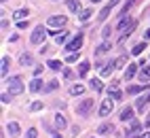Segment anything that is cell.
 Masks as SVG:
<instances>
[{
  "label": "cell",
  "instance_id": "cell-1",
  "mask_svg": "<svg viewBox=\"0 0 150 138\" xmlns=\"http://www.w3.org/2000/svg\"><path fill=\"white\" fill-rule=\"evenodd\" d=\"M23 83H21V79L19 77H13V79H8V94L11 96H19V94H23Z\"/></svg>",
  "mask_w": 150,
  "mask_h": 138
},
{
  "label": "cell",
  "instance_id": "cell-2",
  "mask_svg": "<svg viewBox=\"0 0 150 138\" xmlns=\"http://www.w3.org/2000/svg\"><path fill=\"white\" fill-rule=\"evenodd\" d=\"M45 36H47L45 28H42V26H38V28H34V32H32V36H30V41H32L34 45H40V43L45 41Z\"/></svg>",
  "mask_w": 150,
  "mask_h": 138
},
{
  "label": "cell",
  "instance_id": "cell-3",
  "mask_svg": "<svg viewBox=\"0 0 150 138\" xmlns=\"http://www.w3.org/2000/svg\"><path fill=\"white\" fill-rule=\"evenodd\" d=\"M51 28H64L66 24H68V17H64V15H53V17H49V21H47Z\"/></svg>",
  "mask_w": 150,
  "mask_h": 138
},
{
  "label": "cell",
  "instance_id": "cell-4",
  "mask_svg": "<svg viewBox=\"0 0 150 138\" xmlns=\"http://www.w3.org/2000/svg\"><path fill=\"white\" fill-rule=\"evenodd\" d=\"M83 41H85V36H83V34H76L72 41L68 43V53H70V51H78V49L83 47Z\"/></svg>",
  "mask_w": 150,
  "mask_h": 138
},
{
  "label": "cell",
  "instance_id": "cell-5",
  "mask_svg": "<svg viewBox=\"0 0 150 138\" xmlns=\"http://www.w3.org/2000/svg\"><path fill=\"white\" fill-rule=\"evenodd\" d=\"M76 111H78V115H89L93 111V100H83L81 104L76 106Z\"/></svg>",
  "mask_w": 150,
  "mask_h": 138
},
{
  "label": "cell",
  "instance_id": "cell-6",
  "mask_svg": "<svg viewBox=\"0 0 150 138\" xmlns=\"http://www.w3.org/2000/svg\"><path fill=\"white\" fill-rule=\"evenodd\" d=\"M112 100H108V98H106V100L102 102V106H99V117H108L110 113H112Z\"/></svg>",
  "mask_w": 150,
  "mask_h": 138
},
{
  "label": "cell",
  "instance_id": "cell-7",
  "mask_svg": "<svg viewBox=\"0 0 150 138\" xmlns=\"http://www.w3.org/2000/svg\"><path fill=\"white\" fill-rule=\"evenodd\" d=\"M139 127H142V125H139V119H133L131 123H129V127L125 130V136H131V134L139 132Z\"/></svg>",
  "mask_w": 150,
  "mask_h": 138
},
{
  "label": "cell",
  "instance_id": "cell-8",
  "mask_svg": "<svg viewBox=\"0 0 150 138\" xmlns=\"http://www.w3.org/2000/svg\"><path fill=\"white\" fill-rule=\"evenodd\" d=\"M108 96H110V98H114V100H123V94L118 92L116 83H114V85H110V89H108Z\"/></svg>",
  "mask_w": 150,
  "mask_h": 138
},
{
  "label": "cell",
  "instance_id": "cell-9",
  "mask_svg": "<svg viewBox=\"0 0 150 138\" xmlns=\"http://www.w3.org/2000/svg\"><path fill=\"white\" fill-rule=\"evenodd\" d=\"M121 119L123 121H131L133 119V108L131 106H125L123 111H121Z\"/></svg>",
  "mask_w": 150,
  "mask_h": 138
},
{
  "label": "cell",
  "instance_id": "cell-10",
  "mask_svg": "<svg viewBox=\"0 0 150 138\" xmlns=\"http://www.w3.org/2000/svg\"><path fill=\"white\" fill-rule=\"evenodd\" d=\"M112 68H114V62H108V64H102V66H99V74H102V77H108L110 72H112Z\"/></svg>",
  "mask_w": 150,
  "mask_h": 138
},
{
  "label": "cell",
  "instance_id": "cell-11",
  "mask_svg": "<svg viewBox=\"0 0 150 138\" xmlns=\"http://www.w3.org/2000/svg\"><path fill=\"white\" fill-rule=\"evenodd\" d=\"M146 104H148V94L139 96L137 100H135V108H137V111H144V108H146Z\"/></svg>",
  "mask_w": 150,
  "mask_h": 138
},
{
  "label": "cell",
  "instance_id": "cell-12",
  "mask_svg": "<svg viewBox=\"0 0 150 138\" xmlns=\"http://www.w3.org/2000/svg\"><path fill=\"white\" fill-rule=\"evenodd\" d=\"M66 125H68L66 117L64 115H55V127H57V130H66Z\"/></svg>",
  "mask_w": 150,
  "mask_h": 138
},
{
  "label": "cell",
  "instance_id": "cell-13",
  "mask_svg": "<svg viewBox=\"0 0 150 138\" xmlns=\"http://www.w3.org/2000/svg\"><path fill=\"white\" fill-rule=\"evenodd\" d=\"M8 64H11L8 57H2V60H0V74H2V79H4L6 72H8Z\"/></svg>",
  "mask_w": 150,
  "mask_h": 138
},
{
  "label": "cell",
  "instance_id": "cell-14",
  "mask_svg": "<svg viewBox=\"0 0 150 138\" xmlns=\"http://www.w3.org/2000/svg\"><path fill=\"white\" fill-rule=\"evenodd\" d=\"M66 4L72 13H81V2H78V0H66Z\"/></svg>",
  "mask_w": 150,
  "mask_h": 138
},
{
  "label": "cell",
  "instance_id": "cell-15",
  "mask_svg": "<svg viewBox=\"0 0 150 138\" xmlns=\"http://www.w3.org/2000/svg\"><path fill=\"white\" fill-rule=\"evenodd\" d=\"M42 89V81H40V77H34V81L30 83V92H40Z\"/></svg>",
  "mask_w": 150,
  "mask_h": 138
},
{
  "label": "cell",
  "instance_id": "cell-16",
  "mask_svg": "<svg viewBox=\"0 0 150 138\" xmlns=\"http://www.w3.org/2000/svg\"><path fill=\"white\" fill-rule=\"evenodd\" d=\"M53 38H55V43H64L66 38H68V32L66 30H57V32H51Z\"/></svg>",
  "mask_w": 150,
  "mask_h": 138
},
{
  "label": "cell",
  "instance_id": "cell-17",
  "mask_svg": "<svg viewBox=\"0 0 150 138\" xmlns=\"http://www.w3.org/2000/svg\"><path fill=\"white\" fill-rule=\"evenodd\" d=\"M19 64H21V66H32L34 64V57L30 55V53H23L21 57H19Z\"/></svg>",
  "mask_w": 150,
  "mask_h": 138
},
{
  "label": "cell",
  "instance_id": "cell-18",
  "mask_svg": "<svg viewBox=\"0 0 150 138\" xmlns=\"http://www.w3.org/2000/svg\"><path fill=\"white\" fill-rule=\"evenodd\" d=\"M135 72H137V66H135V64H129L127 70H125V79H127V81H129V79H133Z\"/></svg>",
  "mask_w": 150,
  "mask_h": 138
},
{
  "label": "cell",
  "instance_id": "cell-19",
  "mask_svg": "<svg viewBox=\"0 0 150 138\" xmlns=\"http://www.w3.org/2000/svg\"><path fill=\"white\" fill-rule=\"evenodd\" d=\"M131 26V19H129L127 15H121V19H118V30H123V28H129Z\"/></svg>",
  "mask_w": 150,
  "mask_h": 138
},
{
  "label": "cell",
  "instance_id": "cell-20",
  "mask_svg": "<svg viewBox=\"0 0 150 138\" xmlns=\"http://www.w3.org/2000/svg\"><path fill=\"white\" fill-rule=\"evenodd\" d=\"M70 94L72 96H83L85 94V85H72L70 87Z\"/></svg>",
  "mask_w": 150,
  "mask_h": 138
},
{
  "label": "cell",
  "instance_id": "cell-21",
  "mask_svg": "<svg viewBox=\"0 0 150 138\" xmlns=\"http://www.w3.org/2000/svg\"><path fill=\"white\" fill-rule=\"evenodd\" d=\"M6 130H8V134H11V136H17V134H19V125H17L15 121H11V123L6 125Z\"/></svg>",
  "mask_w": 150,
  "mask_h": 138
},
{
  "label": "cell",
  "instance_id": "cell-22",
  "mask_svg": "<svg viewBox=\"0 0 150 138\" xmlns=\"http://www.w3.org/2000/svg\"><path fill=\"white\" fill-rule=\"evenodd\" d=\"M89 85H91L95 92H102V89H104V85H102V81H99V79H91V81H89Z\"/></svg>",
  "mask_w": 150,
  "mask_h": 138
},
{
  "label": "cell",
  "instance_id": "cell-23",
  "mask_svg": "<svg viewBox=\"0 0 150 138\" xmlns=\"http://www.w3.org/2000/svg\"><path fill=\"white\" fill-rule=\"evenodd\" d=\"M112 132H114V127L110 123H102V125H99V134H112Z\"/></svg>",
  "mask_w": 150,
  "mask_h": 138
},
{
  "label": "cell",
  "instance_id": "cell-24",
  "mask_svg": "<svg viewBox=\"0 0 150 138\" xmlns=\"http://www.w3.org/2000/svg\"><path fill=\"white\" fill-rule=\"evenodd\" d=\"M139 79H142V81H148L150 79V66H144L142 70H139Z\"/></svg>",
  "mask_w": 150,
  "mask_h": 138
},
{
  "label": "cell",
  "instance_id": "cell-25",
  "mask_svg": "<svg viewBox=\"0 0 150 138\" xmlns=\"http://www.w3.org/2000/svg\"><path fill=\"white\" fill-rule=\"evenodd\" d=\"M144 49H146V43H137V45L131 49V53H133V55H139V53L144 51Z\"/></svg>",
  "mask_w": 150,
  "mask_h": 138
},
{
  "label": "cell",
  "instance_id": "cell-26",
  "mask_svg": "<svg viewBox=\"0 0 150 138\" xmlns=\"http://www.w3.org/2000/svg\"><path fill=\"white\" fill-rule=\"evenodd\" d=\"M87 72H89V62H81V66H78V74L85 77Z\"/></svg>",
  "mask_w": 150,
  "mask_h": 138
},
{
  "label": "cell",
  "instance_id": "cell-27",
  "mask_svg": "<svg viewBox=\"0 0 150 138\" xmlns=\"http://www.w3.org/2000/svg\"><path fill=\"white\" fill-rule=\"evenodd\" d=\"M91 15H93L91 9H85V11H81V17H78V19H81V21H87V19L91 17Z\"/></svg>",
  "mask_w": 150,
  "mask_h": 138
},
{
  "label": "cell",
  "instance_id": "cell-28",
  "mask_svg": "<svg viewBox=\"0 0 150 138\" xmlns=\"http://www.w3.org/2000/svg\"><path fill=\"white\" fill-rule=\"evenodd\" d=\"M76 60H78V51H70L68 57H66V62H68V64H72V62H76Z\"/></svg>",
  "mask_w": 150,
  "mask_h": 138
},
{
  "label": "cell",
  "instance_id": "cell-29",
  "mask_svg": "<svg viewBox=\"0 0 150 138\" xmlns=\"http://www.w3.org/2000/svg\"><path fill=\"white\" fill-rule=\"evenodd\" d=\"M125 64H127V55H121L118 60H114V66H118V68H123Z\"/></svg>",
  "mask_w": 150,
  "mask_h": 138
},
{
  "label": "cell",
  "instance_id": "cell-30",
  "mask_svg": "<svg viewBox=\"0 0 150 138\" xmlns=\"http://www.w3.org/2000/svg\"><path fill=\"white\" fill-rule=\"evenodd\" d=\"M15 17L21 21V17H28V9H19V11H15Z\"/></svg>",
  "mask_w": 150,
  "mask_h": 138
},
{
  "label": "cell",
  "instance_id": "cell-31",
  "mask_svg": "<svg viewBox=\"0 0 150 138\" xmlns=\"http://www.w3.org/2000/svg\"><path fill=\"white\" fill-rule=\"evenodd\" d=\"M49 68H53V70H59V68H62V62H59V60H51V62H49Z\"/></svg>",
  "mask_w": 150,
  "mask_h": 138
},
{
  "label": "cell",
  "instance_id": "cell-32",
  "mask_svg": "<svg viewBox=\"0 0 150 138\" xmlns=\"http://www.w3.org/2000/svg\"><path fill=\"white\" fill-rule=\"evenodd\" d=\"M108 49H110V45H108V43H106V45H99L95 53H97V55H102V53H106V51H108Z\"/></svg>",
  "mask_w": 150,
  "mask_h": 138
},
{
  "label": "cell",
  "instance_id": "cell-33",
  "mask_svg": "<svg viewBox=\"0 0 150 138\" xmlns=\"http://www.w3.org/2000/svg\"><path fill=\"white\" fill-rule=\"evenodd\" d=\"M110 9H112V6H110V4H108L106 9H102V13H99V19H106V17L110 15Z\"/></svg>",
  "mask_w": 150,
  "mask_h": 138
},
{
  "label": "cell",
  "instance_id": "cell-34",
  "mask_svg": "<svg viewBox=\"0 0 150 138\" xmlns=\"http://www.w3.org/2000/svg\"><path fill=\"white\" fill-rule=\"evenodd\" d=\"M144 87H146V85H139V87H137V85H131V87H129V94H137L139 89H144Z\"/></svg>",
  "mask_w": 150,
  "mask_h": 138
},
{
  "label": "cell",
  "instance_id": "cell-35",
  "mask_svg": "<svg viewBox=\"0 0 150 138\" xmlns=\"http://www.w3.org/2000/svg\"><path fill=\"white\" fill-rule=\"evenodd\" d=\"M0 102H2V104H8V102H11V94H2V96H0Z\"/></svg>",
  "mask_w": 150,
  "mask_h": 138
},
{
  "label": "cell",
  "instance_id": "cell-36",
  "mask_svg": "<svg viewBox=\"0 0 150 138\" xmlns=\"http://www.w3.org/2000/svg\"><path fill=\"white\" fill-rule=\"evenodd\" d=\"M57 85H59L57 81H51V83H47V89H49V92H53V89H57Z\"/></svg>",
  "mask_w": 150,
  "mask_h": 138
},
{
  "label": "cell",
  "instance_id": "cell-37",
  "mask_svg": "<svg viewBox=\"0 0 150 138\" xmlns=\"http://www.w3.org/2000/svg\"><path fill=\"white\" fill-rule=\"evenodd\" d=\"M25 138H38V134H36L34 127H30V130H28V136H25Z\"/></svg>",
  "mask_w": 150,
  "mask_h": 138
},
{
  "label": "cell",
  "instance_id": "cell-38",
  "mask_svg": "<svg viewBox=\"0 0 150 138\" xmlns=\"http://www.w3.org/2000/svg\"><path fill=\"white\" fill-rule=\"evenodd\" d=\"M30 108H32V111H40V108H42V102H34Z\"/></svg>",
  "mask_w": 150,
  "mask_h": 138
},
{
  "label": "cell",
  "instance_id": "cell-39",
  "mask_svg": "<svg viewBox=\"0 0 150 138\" xmlns=\"http://www.w3.org/2000/svg\"><path fill=\"white\" fill-rule=\"evenodd\" d=\"M45 70V68L42 66H38V68H34V77H40V72Z\"/></svg>",
  "mask_w": 150,
  "mask_h": 138
},
{
  "label": "cell",
  "instance_id": "cell-40",
  "mask_svg": "<svg viewBox=\"0 0 150 138\" xmlns=\"http://www.w3.org/2000/svg\"><path fill=\"white\" fill-rule=\"evenodd\" d=\"M0 28H2V32H4L6 28H8V21H4V19H2V24H0Z\"/></svg>",
  "mask_w": 150,
  "mask_h": 138
},
{
  "label": "cell",
  "instance_id": "cell-41",
  "mask_svg": "<svg viewBox=\"0 0 150 138\" xmlns=\"http://www.w3.org/2000/svg\"><path fill=\"white\" fill-rule=\"evenodd\" d=\"M121 0H110V6H114V4H118Z\"/></svg>",
  "mask_w": 150,
  "mask_h": 138
},
{
  "label": "cell",
  "instance_id": "cell-42",
  "mask_svg": "<svg viewBox=\"0 0 150 138\" xmlns=\"http://www.w3.org/2000/svg\"><path fill=\"white\" fill-rule=\"evenodd\" d=\"M146 38H148V41H150V30H146Z\"/></svg>",
  "mask_w": 150,
  "mask_h": 138
},
{
  "label": "cell",
  "instance_id": "cell-43",
  "mask_svg": "<svg viewBox=\"0 0 150 138\" xmlns=\"http://www.w3.org/2000/svg\"><path fill=\"white\" fill-rule=\"evenodd\" d=\"M139 138H150V132H148V134H144V136H139Z\"/></svg>",
  "mask_w": 150,
  "mask_h": 138
},
{
  "label": "cell",
  "instance_id": "cell-44",
  "mask_svg": "<svg viewBox=\"0 0 150 138\" xmlns=\"http://www.w3.org/2000/svg\"><path fill=\"white\" fill-rule=\"evenodd\" d=\"M91 2H93V4H95V2H102V0H91Z\"/></svg>",
  "mask_w": 150,
  "mask_h": 138
},
{
  "label": "cell",
  "instance_id": "cell-45",
  "mask_svg": "<svg viewBox=\"0 0 150 138\" xmlns=\"http://www.w3.org/2000/svg\"><path fill=\"white\" fill-rule=\"evenodd\" d=\"M53 138H62V136H59V134H55V136H53Z\"/></svg>",
  "mask_w": 150,
  "mask_h": 138
},
{
  "label": "cell",
  "instance_id": "cell-46",
  "mask_svg": "<svg viewBox=\"0 0 150 138\" xmlns=\"http://www.w3.org/2000/svg\"><path fill=\"white\" fill-rule=\"evenodd\" d=\"M146 125H148V127H150V119H148V121H146Z\"/></svg>",
  "mask_w": 150,
  "mask_h": 138
},
{
  "label": "cell",
  "instance_id": "cell-47",
  "mask_svg": "<svg viewBox=\"0 0 150 138\" xmlns=\"http://www.w3.org/2000/svg\"><path fill=\"white\" fill-rule=\"evenodd\" d=\"M148 102H150V92H148Z\"/></svg>",
  "mask_w": 150,
  "mask_h": 138
},
{
  "label": "cell",
  "instance_id": "cell-48",
  "mask_svg": "<svg viewBox=\"0 0 150 138\" xmlns=\"http://www.w3.org/2000/svg\"><path fill=\"white\" fill-rule=\"evenodd\" d=\"M2 2H6V0H2Z\"/></svg>",
  "mask_w": 150,
  "mask_h": 138
}]
</instances>
